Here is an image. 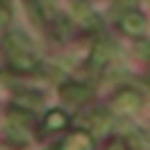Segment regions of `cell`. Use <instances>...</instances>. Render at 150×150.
I'll return each instance as SVG.
<instances>
[{"label": "cell", "instance_id": "obj_7", "mask_svg": "<svg viewBox=\"0 0 150 150\" xmlns=\"http://www.w3.org/2000/svg\"><path fill=\"white\" fill-rule=\"evenodd\" d=\"M62 97L70 99V102H83L88 97V88L83 83H64L62 86Z\"/></svg>", "mask_w": 150, "mask_h": 150}, {"label": "cell", "instance_id": "obj_8", "mask_svg": "<svg viewBox=\"0 0 150 150\" xmlns=\"http://www.w3.org/2000/svg\"><path fill=\"white\" fill-rule=\"evenodd\" d=\"M75 16H78L81 24H86V27H97V24H99L97 16H94V11H91L88 6H75Z\"/></svg>", "mask_w": 150, "mask_h": 150}, {"label": "cell", "instance_id": "obj_10", "mask_svg": "<svg viewBox=\"0 0 150 150\" xmlns=\"http://www.w3.org/2000/svg\"><path fill=\"white\" fill-rule=\"evenodd\" d=\"M134 3H137V0H115V6H118V8H123V11H126L129 6H134Z\"/></svg>", "mask_w": 150, "mask_h": 150}, {"label": "cell", "instance_id": "obj_2", "mask_svg": "<svg viewBox=\"0 0 150 150\" xmlns=\"http://www.w3.org/2000/svg\"><path fill=\"white\" fill-rule=\"evenodd\" d=\"M139 107H142V94L137 88H121L110 99V110L115 115H134Z\"/></svg>", "mask_w": 150, "mask_h": 150}, {"label": "cell", "instance_id": "obj_11", "mask_svg": "<svg viewBox=\"0 0 150 150\" xmlns=\"http://www.w3.org/2000/svg\"><path fill=\"white\" fill-rule=\"evenodd\" d=\"M107 150H126V145H123V142H112Z\"/></svg>", "mask_w": 150, "mask_h": 150}, {"label": "cell", "instance_id": "obj_1", "mask_svg": "<svg viewBox=\"0 0 150 150\" xmlns=\"http://www.w3.org/2000/svg\"><path fill=\"white\" fill-rule=\"evenodd\" d=\"M3 54H6V62L13 72H35L40 67V59L32 48V43L22 32H8L3 35Z\"/></svg>", "mask_w": 150, "mask_h": 150}, {"label": "cell", "instance_id": "obj_6", "mask_svg": "<svg viewBox=\"0 0 150 150\" xmlns=\"http://www.w3.org/2000/svg\"><path fill=\"white\" fill-rule=\"evenodd\" d=\"M91 67L94 70H99V67H105L107 62H110V43H105V40H99V43H94V48H91Z\"/></svg>", "mask_w": 150, "mask_h": 150}, {"label": "cell", "instance_id": "obj_9", "mask_svg": "<svg viewBox=\"0 0 150 150\" xmlns=\"http://www.w3.org/2000/svg\"><path fill=\"white\" fill-rule=\"evenodd\" d=\"M8 24H11V8L6 3H0V32H6Z\"/></svg>", "mask_w": 150, "mask_h": 150}, {"label": "cell", "instance_id": "obj_3", "mask_svg": "<svg viewBox=\"0 0 150 150\" xmlns=\"http://www.w3.org/2000/svg\"><path fill=\"white\" fill-rule=\"evenodd\" d=\"M118 27H121V32H126L131 38H139V35L147 32V19L134 8H126L121 13V19H118Z\"/></svg>", "mask_w": 150, "mask_h": 150}, {"label": "cell", "instance_id": "obj_5", "mask_svg": "<svg viewBox=\"0 0 150 150\" xmlns=\"http://www.w3.org/2000/svg\"><path fill=\"white\" fill-rule=\"evenodd\" d=\"M67 126V112L64 110H48L46 118H43V131H62Z\"/></svg>", "mask_w": 150, "mask_h": 150}, {"label": "cell", "instance_id": "obj_4", "mask_svg": "<svg viewBox=\"0 0 150 150\" xmlns=\"http://www.w3.org/2000/svg\"><path fill=\"white\" fill-rule=\"evenodd\" d=\"M59 150H97L94 145V134L86 129H75L59 142Z\"/></svg>", "mask_w": 150, "mask_h": 150}]
</instances>
